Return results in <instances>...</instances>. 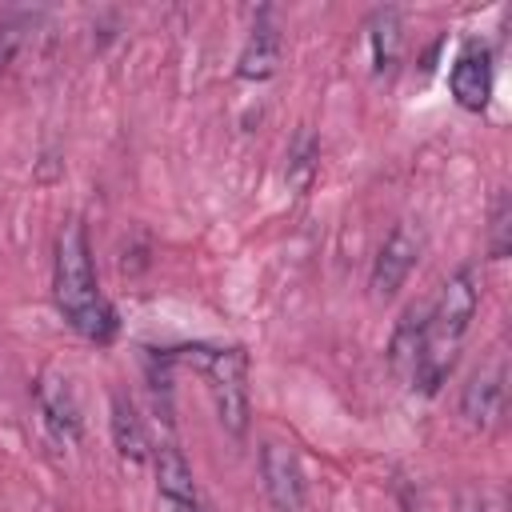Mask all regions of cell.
Listing matches in <instances>:
<instances>
[{
    "instance_id": "6da1fadb",
    "label": "cell",
    "mask_w": 512,
    "mask_h": 512,
    "mask_svg": "<svg viewBox=\"0 0 512 512\" xmlns=\"http://www.w3.org/2000/svg\"><path fill=\"white\" fill-rule=\"evenodd\" d=\"M476 304H480V280H476V268L464 264L456 268L440 296L428 304V324H424V344H420V356H416V368H412V384L424 392V396H436L440 384L452 376L456 368V356H460V344L472 328V316H476Z\"/></svg>"
},
{
    "instance_id": "7a4b0ae2",
    "label": "cell",
    "mask_w": 512,
    "mask_h": 512,
    "mask_svg": "<svg viewBox=\"0 0 512 512\" xmlns=\"http://www.w3.org/2000/svg\"><path fill=\"white\" fill-rule=\"evenodd\" d=\"M52 296L56 308L64 312V320L96 344H108L120 328L116 308L100 296L96 288V272H92V248H88V232L80 220H68L56 236V264H52Z\"/></svg>"
},
{
    "instance_id": "3957f363",
    "label": "cell",
    "mask_w": 512,
    "mask_h": 512,
    "mask_svg": "<svg viewBox=\"0 0 512 512\" xmlns=\"http://www.w3.org/2000/svg\"><path fill=\"white\" fill-rule=\"evenodd\" d=\"M168 360H180L204 376L208 396L216 404V416L232 436L248 432V356L240 348L180 344L168 352Z\"/></svg>"
},
{
    "instance_id": "277c9868",
    "label": "cell",
    "mask_w": 512,
    "mask_h": 512,
    "mask_svg": "<svg viewBox=\"0 0 512 512\" xmlns=\"http://www.w3.org/2000/svg\"><path fill=\"white\" fill-rule=\"evenodd\" d=\"M420 252H424V232L412 224V220H400L384 244L376 248V260H372V296L376 300H388L404 288V280L412 276V268L420 264Z\"/></svg>"
},
{
    "instance_id": "5b68a950",
    "label": "cell",
    "mask_w": 512,
    "mask_h": 512,
    "mask_svg": "<svg viewBox=\"0 0 512 512\" xmlns=\"http://www.w3.org/2000/svg\"><path fill=\"white\" fill-rule=\"evenodd\" d=\"M504 400H508V364H504V356H492L464 384V392H460V416H464L468 428L488 432L504 416Z\"/></svg>"
},
{
    "instance_id": "8992f818",
    "label": "cell",
    "mask_w": 512,
    "mask_h": 512,
    "mask_svg": "<svg viewBox=\"0 0 512 512\" xmlns=\"http://www.w3.org/2000/svg\"><path fill=\"white\" fill-rule=\"evenodd\" d=\"M260 476H264V496L276 512H300L304 508V472L292 448L268 440L260 448Z\"/></svg>"
},
{
    "instance_id": "52a82bcc",
    "label": "cell",
    "mask_w": 512,
    "mask_h": 512,
    "mask_svg": "<svg viewBox=\"0 0 512 512\" xmlns=\"http://www.w3.org/2000/svg\"><path fill=\"white\" fill-rule=\"evenodd\" d=\"M448 84H452V96H456L460 108H468V112L488 108V100H492V52H488V44L468 40L456 52Z\"/></svg>"
},
{
    "instance_id": "ba28073f",
    "label": "cell",
    "mask_w": 512,
    "mask_h": 512,
    "mask_svg": "<svg viewBox=\"0 0 512 512\" xmlns=\"http://www.w3.org/2000/svg\"><path fill=\"white\" fill-rule=\"evenodd\" d=\"M32 392H36V408L44 416V428L60 444H76L80 440V404H76L72 384L60 372H44Z\"/></svg>"
},
{
    "instance_id": "9c48e42d",
    "label": "cell",
    "mask_w": 512,
    "mask_h": 512,
    "mask_svg": "<svg viewBox=\"0 0 512 512\" xmlns=\"http://www.w3.org/2000/svg\"><path fill=\"white\" fill-rule=\"evenodd\" d=\"M276 64H280V28H276L272 16L264 12V16L252 24L248 40H244V52H240V60H236V76H240V80H268V76L276 72Z\"/></svg>"
},
{
    "instance_id": "30bf717a",
    "label": "cell",
    "mask_w": 512,
    "mask_h": 512,
    "mask_svg": "<svg viewBox=\"0 0 512 512\" xmlns=\"http://www.w3.org/2000/svg\"><path fill=\"white\" fill-rule=\"evenodd\" d=\"M156 488H160L168 512H180V508L200 504V500H196L192 468H188V460H184V452H180L176 444H160V448H156Z\"/></svg>"
},
{
    "instance_id": "8fae6325",
    "label": "cell",
    "mask_w": 512,
    "mask_h": 512,
    "mask_svg": "<svg viewBox=\"0 0 512 512\" xmlns=\"http://www.w3.org/2000/svg\"><path fill=\"white\" fill-rule=\"evenodd\" d=\"M424 324H428V304H412L400 316V324L388 340V364L400 376H412V368H416V356H420V344H424Z\"/></svg>"
},
{
    "instance_id": "7c38bea8",
    "label": "cell",
    "mask_w": 512,
    "mask_h": 512,
    "mask_svg": "<svg viewBox=\"0 0 512 512\" xmlns=\"http://www.w3.org/2000/svg\"><path fill=\"white\" fill-rule=\"evenodd\" d=\"M368 44H372V68L376 76L396 72L400 64V48H404V32H400V12L396 8H380L368 24Z\"/></svg>"
},
{
    "instance_id": "4fadbf2b",
    "label": "cell",
    "mask_w": 512,
    "mask_h": 512,
    "mask_svg": "<svg viewBox=\"0 0 512 512\" xmlns=\"http://www.w3.org/2000/svg\"><path fill=\"white\" fill-rule=\"evenodd\" d=\"M112 444L132 464L148 460V436H144V424H140L128 396H112Z\"/></svg>"
},
{
    "instance_id": "5bb4252c",
    "label": "cell",
    "mask_w": 512,
    "mask_h": 512,
    "mask_svg": "<svg viewBox=\"0 0 512 512\" xmlns=\"http://www.w3.org/2000/svg\"><path fill=\"white\" fill-rule=\"evenodd\" d=\"M40 12H28V8H8L0 12V68H8L16 60V52L24 48L28 32L36 28Z\"/></svg>"
},
{
    "instance_id": "9a60e30c",
    "label": "cell",
    "mask_w": 512,
    "mask_h": 512,
    "mask_svg": "<svg viewBox=\"0 0 512 512\" xmlns=\"http://www.w3.org/2000/svg\"><path fill=\"white\" fill-rule=\"evenodd\" d=\"M316 160H320V144H316L308 132H300V136H296V144L288 148V184H292L296 192H304V188L312 184Z\"/></svg>"
},
{
    "instance_id": "2e32d148",
    "label": "cell",
    "mask_w": 512,
    "mask_h": 512,
    "mask_svg": "<svg viewBox=\"0 0 512 512\" xmlns=\"http://www.w3.org/2000/svg\"><path fill=\"white\" fill-rule=\"evenodd\" d=\"M512 204H508V196L500 192L496 196V208H492V232H488V252H492V260H504L508 256V248H512Z\"/></svg>"
},
{
    "instance_id": "e0dca14e",
    "label": "cell",
    "mask_w": 512,
    "mask_h": 512,
    "mask_svg": "<svg viewBox=\"0 0 512 512\" xmlns=\"http://www.w3.org/2000/svg\"><path fill=\"white\" fill-rule=\"evenodd\" d=\"M456 512H488V504H484V496L476 488H464L460 500H456Z\"/></svg>"
},
{
    "instance_id": "ac0fdd59",
    "label": "cell",
    "mask_w": 512,
    "mask_h": 512,
    "mask_svg": "<svg viewBox=\"0 0 512 512\" xmlns=\"http://www.w3.org/2000/svg\"><path fill=\"white\" fill-rule=\"evenodd\" d=\"M180 512H204V508H200V504H192V508H180Z\"/></svg>"
}]
</instances>
